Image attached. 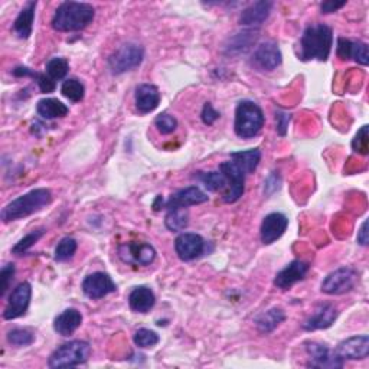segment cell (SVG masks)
<instances>
[{
  "label": "cell",
  "instance_id": "e0dca14e",
  "mask_svg": "<svg viewBox=\"0 0 369 369\" xmlns=\"http://www.w3.org/2000/svg\"><path fill=\"white\" fill-rule=\"evenodd\" d=\"M335 352L343 361L345 359H350V361L365 359L369 355V338L368 335L347 338L336 346Z\"/></svg>",
  "mask_w": 369,
  "mask_h": 369
},
{
  "label": "cell",
  "instance_id": "9a60e30c",
  "mask_svg": "<svg viewBox=\"0 0 369 369\" xmlns=\"http://www.w3.org/2000/svg\"><path fill=\"white\" fill-rule=\"evenodd\" d=\"M208 199V195L204 191H200L198 187H188L175 192L168 200H163L162 208H166L168 211L176 208H188L192 205L204 204Z\"/></svg>",
  "mask_w": 369,
  "mask_h": 369
},
{
  "label": "cell",
  "instance_id": "d590c367",
  "mask_svg": "<svg viewBox=\"0 0 369 369\" xmlns=\"http://www.w3.org/2000/svg\"><path fill=\"white\" fill-rule=\"evenodd\" d=\"M45 232H46V231H45L44 228L29 232L28 235H25L24 238H21L19 241H17V243L15 244V247L12 248V252H13V254H17V255L25 254L29 248H32L36 243L40 241V239L45 235Z\"/></svg>",
  "mask_w": 369,
  "mask_h": 369
},
{
  "label": "cell",
  "instance_id": "8992f818",
  "mask_svg": "<svg viewBox=\"0 0 369 369\" xmlns=\"http://www.w3.org/2000/svg\"><path fill=\"white\" fill-rule=\"evenodd\" d=\"M144 60V49L141 45L128 42L121 45L116 52L110 55L108 58V69L113 76H120L127 71H132Z\"/></svg>",
  "mask_w": 369,
  "mask_h": 369
},
{
  "label": "cell",
  "instance_id": "60d3db41",
  "mask_svg": "<svg viewBox=\"0 0 369 369\" xmlns=\"http://www.w3.org/2000/svg\"><path fill=\"white\" fill-rule=\"evenodd\" d=\"M15 275V264H6L3 266L2 271H0V280H2V290H0V296H5Z\"/></svg>",
  "mask_w": 369,
  "mask_h": 369
},
{
  "label": "cell",
  "instance_id": "7c38bea8",
  "mask_svg": "<svg viewBox=\"0 0 369 369\" xmlns=\"http://www.w3.org/2000/svg\"><path fill=\"white\" fill-rule=\"evenodd\" d=\"M219 171L225 175L228 180V188H227V192L224 194V200L227 202V204H234V202H237L244 195L246 175L232 160L221 163Z\"/></svg>",
  "mask_w": 369,
  "mask_h": 369
},
{
  "label": "cell",
  "instance_id": "6da1fadb",
  "mask_svg": "<svg viewBox=\"0 0 369 369\" xmlns=\"http://www.w3.org/2000/svg\"><path fill=\"white\" fill-rule=\"evenodd\" d=\"M299 58L302 61H327L332 46H334V32L323 24L310 25L304 29L300 42Z\"/></svg>",
  "mask_w": 369,
  "mask_h": 369
},
{
  "label": "cell",
  "instance_id": "d6a6232c",
  "mask_svg": "<svg viewBox=\"0 0 369 369\" xmlns=\"http://www.w3.org/2000/svg\"><path fill=\"white\" fill-rule=\"evenodd\" d=\"M61 92L65 98H68L72 103H80L84 100L85 96V87L84 84L77 78H68L62 83Z\"/></svg>",
  "mask_w": 369,
  "mask_h": 369
},
{
  "label": "cell",
  "instance_id": "d6986e66",
  "mask_svg": "<svg viewBox=\"0 0 369 369\" xmlns=\"http://www.w3.org/2000/svg\"><path fill=\"white\" fill-rule=\"evenodd\" d=\"M136 108L140 114L152 113L160 104V92L159 88L153 84H140L136 88L135 94Z\"/></svg>",
  "mask_w": 369,
  "mask_h": 369
},
{
  "label": "cell",
  "instance_id": "44dd1931",
  "mask_svg": "<svg viewBox=\"0 0 369 369\" xmlns=\"http://www.w3.org/2000/svg\"><path fill=\"white\" fill-rule=\"evenodd\" d=\"M273 9V2L261 0L246 8L239 16V24L244 26H260L267 21Z\"/></svg>",
  "mask_w": 369,
  "mask_h": 369
},
{
  "label": "cell",
  "instance_id": "d4e9b609",
  "mask_svg": "<svg viewBox=\"0 0 369 369\" xmlns=\"http://www.w3.org/2000/svg\"><path fill=\"white\" fill-rule=\"evenodd\" d=\"M258 32L254 29H246L243 32H238L228 40L225 45V55H241L246 53L257 41Z\"/></svg>",
  "mask_w": 369,
  "mask_h": 369
},
{
  "label": "cell",
  "instance_id": "ee69618b",
  "mask_svg": "<svg viewBox=\"0 0 369 369\" xmlns=\"http://www.w3.org/2000/svg\"><path fill=\"white\" fill-rule=\"evenodd\" d=\"M345 5H346V2H334V0H329V2H323L320 5V10H322V13H332V12L339 10Z\"/></svg>",
  "mask_w": 369,
  "mask_h": 369
},
{
  "label": "cell",
  "instance_id": "b9f144b4",
  "mask_svg": "<svg viewBox=\"0 0 369 369\" xmlns=\"http://www.w3.org/2000/svg\"><path fill=\"white\" fill-rule=\"evenodd\" d=\"M290 120H291V116L289 113L280 112V110L279 112H275V130L282 137H284L287 133Z\"/></svg>",
  "mask_w": 369,
  "mask_h": 369
},
{
  "label": "cell",
  "instance_id": "83f0119b",
  "mask_svg": "<svg viewBox=\"0 0 369 369\" xmlns=\"http://www.w3.org/2000/svg\"><path fill=\"white\" fill-rule=\"evenodd\" d=\"M231 160L243 171L244 175H251L258 168L261 160L260 149H250L231 153Z\"/></svg>",
  "mask_w": 369,
  "mask_h": 369
},
{
  "label": "cell",
  "instance_id": "4dcf8cb0",
  "mask_svg": "<svg viewBox=\"0 0 369 369\" xmlns=\"http://www.w3.org/2000/svg\"><path fill=\"white\" fill-rule=\"evenodd\" d=\"M198 180L205 184V188L211 192H218L228 188V180L225 175L221 171H212V172H198L195 175Z\"/></svg>",
  "mask_w": 369,
  "mask_h": 369
},
{
  "label": "cell",
  "instance_id": "52a82bcc",
  "mask_svg": "<svg viewBox=\"0 0 369 369\" xmlns=\"http://www.w3.org/2000/svg\"><path fill=\"white\" fill-rule=\"evenodd\" d=\"M358 282V273L350 267H342L326 275L322 282V291L330 296H338L352 290Z\"/></svg>",
  "mask_w": 369,
  "mask_h": 369
},
{
  "label": "cell",
  "instance_id": "8fae6325",
  "mask_svg": "<svg viewBox=\"0 0 369 369\" xmlns=\"http://www.w3.org/2000/svg\"><path fill=\"white\" fill-rule=\"evenodd\" d=\"M306 352L309 355V366L311 368H329L336 369L343 366V359L336 355V352L332 350L322 343L318 342H306L304 343Z\"/></svg>",
  "mask_w": 369,
  "mask_h": 369
},
{
  "label": "cell",
  "instance_id": "7402d4cb",
  "mask_svg": "<svg viewBox=\"0 0 369 369\" xmlns=\"http://www.w3.org/2000/svg\"><path fill=\"white\" fill-rule=\"evenodd\" d=\"M338 318V311L332 304H320L316 311L303 323V329L307 332L319 330V329H327L335 323Z\"/></svg>",
  "mask_w": 369,
  "mask_h": 369
},
{
  "label": "cell",
  "instance_id": "1f68e13d",
  "mask_svg": "<svg viewBox=\"0 0 369 369\" xmlns=\"http://www.w3.org/2000/svg\"><path fill=\"white\" fill-rule=\"evenodd\" d=\"M189 224V212L187 208H176V209H169L168 215L164 218V225L169 231L178 232L183 231Z\"/></svg>",
  "mask_w": 369,
  "mask_h": 369
},
{
  "label": "cell",
  "instance_id": "277c9868",
  "mask_svg": "<svg viewBox=\"0 0 369 369\" xmlns=\"http://www.w3.org/2000/svg\"><path fill=\"white\" fill-rule=\"evenodd\" d=\"M264 121L266 117L260 105L250 100L238 103L235 108V121H234V128L238 137L241 139L255 137L264 127Z\"/></svg>",
  "mask_w": 369,
  "mask_h": 369
},
{
  "label": "cell",
  "instance_id": "836d02e7",
  "mask_svg": "<svg viewBox=\"0 0 369 369\" xmlns=\"http://www.w3.org/2000/svg\"><path fill=\"white\" fill-rule=\"evenodd\" d=\"M77 241L71 237H65L62 238L61 241L58 243V246L55 247V261L58 263H65L68 260H71V258L74 257V254H76L77 251Z\"/></svg>",
  "mask_w": 369,
  "mask_h": 369
},
{
  "label": "cell",
  "instance_id": "ffe728a7",
  "mask_svg": "<svg viewBox=\"0 0 369 369\" xmlns=\"http://www.w3.org/2000/svg\"><path fill=\"white\" fill-rule=\"evenodd\" d=\"M336 52H338V57L342 60L352 58L361 65L369 64V52H368V45L365 42L339 38Z\"/></svg>",
  "mask_w": 369,
  "mask_h": 369
},
{
  "label": "cell",
  "instance_id": "f1b7e54d",
  "mask_svg": "<svg viewBox=\"0 0 369 369\" xmlns=\"http://www.w3.org/2000/svg\"><path fill=\"white\" fill-rule=\"evenodd\" d=\"M36 112L45 120H53L65 117L69 113V108L57 98H44L38 101Z\"/></svg>",
  "mask_w": 369,
  "mask_h": 369
},
{
  "label": "cell",
  "instance_id": "f546056e",
  "mask_svg": "<svg viewBox=\"0 0 369 369\" xmlns=\"http://www.w3.org/2000/svg\"><path fill=\"white\" fill-rule=\"evenodd\" d=\"M12 74L15 77H31L36 81V84H38L41 92H44V94H49V92H53L55 91V81L51 80L46 74H41V72H36L28 67H16Z\"/></svg>",
  "mask_w": 369,
  "mask_h": 369
},
{
  "label": "cell",
  "instance_id": "30bf717a",
  "mask_svg": "<svg viewBox=\"0 0 369 369\" xmlns=\"http://www.w3.org/2000/svg\"><path fill=\"white\" fill-rule=\"evenodd\" d=\"M81 289L88 299L98 300L108 296V294L116 293L117 284L107 273L97 271L85 277L81 284Z\"/></svg>",
  "mask_w": 369,
  "mask_h": 369
},
{
  "label": "cell",
  "instance_id": "7bdbcfd3",
  "mask_svg": "<svg viewBox=\"0 0 369 369\" xmlns=\"http://www.w3.org/2000/svg\"><path fill=\"white\" fill-rule=\"evenodd\" d=\"M219 117H221V114L212 107V104L205 103L204 108H202V113H200V119H202V121H204V124L212 126Z\"/></svg>",
  "mask_w": 369,
  "mask_h": 369
},
{
  "label": "cell",
  "instance_id": "ab89813d",
  "mask_svg": "<svg viewBox=\"0 0 369 369\" xmlns=\"http://www.w3.org/2000/svg\"><path fill=\"white\" fill-rule=\"evenodd\" d=\"M368 126H362L361 130L357 133L355 139L352 140V149L359 155L369 153V139H368Z\"/></svg>",
  "mask_w": 369,
  "mask_h": 369
},
{
  "label": "cell",
  "instance_id": "3957f363",
  "mask_svg": "<svg viewBox=\"0 0 369 369\" xmlns=\"http://www.w3.org/2000/svg\"><path fill=\"white\" fill-rule=\"evenodd\" d=\"M52 202V194L49 189L38 188L21 195L19 198L13 199L12 202L2 209L0 218L3 223H12V221L24 219L35 212H40Z\"/></svg>",
  "mask_w": 369,
  "mask_h": 369
},
{
  "label": "cell",
  "instance_id": "7a4b0ae2",
  "mask_svg": "<svg viewBox=\"0 0 369 369\" xmlns=\"http://www.w3.org/2000/svg\"><path fill=\"white\" fill-rule=\"evenodd\" d=\"M96 17V9L89 3L64 2L53 13L51 25L58 32H78L87 28Z\"/></svg>",
  "mask_w": 369,
  "mask_h": 369
},
{
  "label": "cell",
  "instance_id": "5bb4252c",
  "mask_svg": "<svg viewBox=\"0 0 369 369\" xmlns=\"http://www.w3.org/2000/svg\"><path fill=\"white\" fill-rule=\"evenodd\" d=\"M283 61L282 51L275 42H264L258 45L252 53L251 64L258 71H274Z\"/></svg>",
  "mask_w": 369,
  "mask_h": 369
},
{
  "label": "cell",
  "instance_id": "f35d334b",
  "mask_svg": "<svg viewBox=\"0 0 369 369\" xmlns=\"http://www.w3.org/2000/svg\"><path fill=\"white\" fill-rule=\"evenodd\" d=\"M155 126L157 127L159 133L162 135H172L176 128H178V120L168 114V113H163V114H159L155 120Z\"/></svg>",
  "mask_w": 369,
  "mask_h": 369
},
{
  "label": "cell",
  "instance_id": "f6af8a7d",
  "mask_svg": "<svg viewBox=\"0 0 369 369\" xmlns=\"http://www.w3.org/2000/svg\"><path fill=\"white\" fill-rule=\"evenodd\" d=\"M368 221H363V224L361 225V230L358 231V243L363 247L368 246Z\"/></svg>",
  "mask_w": 369,
  "mask_h": 369
},
{
  "label": "cell",
  "instance_id": "2e32d148",
  "mask_svg": "<svg viewBox=\"0 0 369 369\" xmlns=\"http://www.w3.org/2000/svg\"><path fill=\"white\" fill-rule=\"evenodd\" d=\"M310 266L302 260H294L287 264L283 270L277 273L274 279V286L280 290H289L294 284L302 282L307 275Z\"/></svg>",
  "mask_w": 369,
  "mask_h": 369
},
{
  "label": "cell",
  "instance_id": "74e56055",
  "mask_svg": "<svg viewBox=\"0 0 369 369\" xmlns=\"http://www.w3.org/2000/svg\"><path fill=\"white\" fill-rule=\"evenodd\" d=\"M135 345L141 347V349H146V347H153L159 343L160 338L159 335L156 334L155 330H151V329H139L136 334H135Z\"/></svg>",
  "mask_w": 369,
  "mask_h": 369
},
{
  "label": "cell",
  "instance_id": "484cf974",
  "mask_svg": "<svg viewBox=\"0 0 369 369\" xmlns=\"http://www.w3.org/2000/svg\"><path fill=\"white\" fill-rule=\"evenodd\" d=\"M286 320V313L280 307H273L267 311H263L254 320L258 332L263 335H268L271 332Z\"/></svg>",
  "mask_w": 369,
  "mask_h": 369
},
{
  "label": "cell",
  "instance_id": "ac0fdd59",
  "mask_svg": "<svg viewBox=\"0 0 369 369\" xmlns=\"http://www.w3.org/2000/svg\"><path fill=\"white\" fill-rule=\"evenodd\" d=\"M287 227H289V219L284 214H280V212L268 214L263 219L261 230H260L263 244L270 246L275 243L277 239H279L286 232Z\"/></svg>",
  "mask_w": 369,
  "mask_h": 369
},
{
  "label": "cell",
  "instance_id": "4fadbf2b",
  "mask_svg": "<svg viewBox=\"0 0 369 369\" xmlns=\"http://www.w3.org/2000/svg\"><path fill=\"white\" fill-rule=\"evenodd\" d=\"M205 239L199 234L183 232L175 241V250L182 261H192L199 258L205 251Z\"/></svg>",
  "mask_w": 369,
  "mask_h": 369
},
{
  "label": "cell",
  "instance_id": "e575fe53",
  "mask_svg": "<svg viewBox=\"0 0 369 369\" xmlns=\"http://www.w3.org/2000/svg\"><path fill=\"white\" fill-rule=\"evenodd\" d=\"M45 69H46L45 74L51 80L58 81V80L65 78V76L68 74V69H69V64L65 58L55 57L46 62Z\"/></svg>",
  "mask_w": 369,
  "mask_h": 369
},
{
  "label": "cell",
  "instance_id": "5b68a950",
  "mask_svg": "<svg viewBox=\"0 0 369 369\" xmlns=\"http://www.w3.org/2000/svg\"><path fill=\"white\" fill-rule=\"evenodd\" d=\"M91 355V346L85 341H71L52 352L48 361L49 368H72L83 365Z\"/></svg>",
  "mask_w": 369,
  "mask_h": 369
},
{
  "label": "cell",
  "instance_id": "603a6c76",
  "mask_svg": "<svg viewBox=\"0 0 369 369\" xmlns=\"http://www.w3.org/2000/svg\"><path fill=\"white\" fill-rule=\"evenodd\" d=\"M83 323V315L77 309H67L53 320V329L61 336H71Z\"/></svg>",
  "mask_w": 369,
  "mask_h": 369
},
{
  "label": "cell",
  "instance_id": "ba28073f",
  "mask_svg": "<svg viewBox=\"0 0 369 369\" xmlns=\"http://www.w3.org/2000/svg\"><path fill=\"white\" fill-rule=\"evenodd\" d=\"M120 260L126 264L132 266H149L155 261L156 250L147 243H126L121 244L117 250Z\"/></svg>",
  "mask_w": 369,
  "mask_h": 369
},
{
  "label": "cell",
  "instance_id": "8d00e7d4",
  "mask_svg": "<svg viewBox=\"0 0 369 369\" xmlns=\"http://www.w3.org/2000/svg\"><path fill=\"white\" fill-rule=\"evenodd\" d=\"M8 342L17 347L29 346L35 342V335L26 329H12L8 332Z\"/></svg>",
  "mask_w": 369,
  "mask_h": 369
},
{
  "label": "cell",
  "instance_id": "4316f807",
  "mask_svg": "<svg viewBox=\"0 0 369 369\" xmlns=\"http://www.w3.org/2000/svg\"><path fill=\"white\" fill-rule=\"evenodd\" d=\"M35 9H36V2H28L21 10V13L16 17V21L13 24V29L21 40H28L32 35Z\"/></svg>",
  "mask_w": 369,
  "mask_h": 369
},
{
  "label": "cell",
  "instance_id": "cb8c5ba5",
  "mask_svg": "<svg viewBox=\"0 0 369 369\" xmlns=\"http://www.w3.org/2000/svg\"><path fill=\"white\" fill-rule=\"evenodd\" d=\"M156 303V296L152 289L146 286L135 287L128 296V306L136 313H147L153 309Z\"/></svg>",
  "mask_w": 369,
  "mask_h": 369
},
{
  "label": "cell",
  "instance_id": "9c48e42d",
  "mask_svg": "<svg viewBox=\"0 0 369 369\" xmlns=\"http://www.w3.org/2000/svg\"><path fill=\"white\" fill-rule=\"evenodd\" d=\"M32 298V286L28 282L17 284L8 299V304L3 311V319L13 320L26 315Z\"/></svg>",
  "mask_w": 369,
  "mask_h": 369
}]
</instances>
